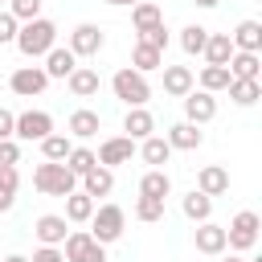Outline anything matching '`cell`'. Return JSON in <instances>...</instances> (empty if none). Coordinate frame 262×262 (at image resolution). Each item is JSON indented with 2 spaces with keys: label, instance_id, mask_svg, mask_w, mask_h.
<instances>
[{
  "label": "cell",
  "instance_id": "8d00e7d4",
  "mask_svg": "<svg viewBox=\"0 0 262 262\" xmlns=\"http://www.w3.org/2000/svg\"><path fill=\"white\" fill-rule=\"evenodd\" d=\"M8 12L25 25V20H33V16H41V0H8Z\"/></svg>",
  "mask_w": 262,
  "mask_h": 262
},
{
  "label": "cell",
  "instance_id": "5bb4252c",
  "mask_svg": "<svg viewBox=\"0 0 262 262\" xmlns=\"http://www.w3.org/2000/svg\"><path fill=\"white\" fill-rule=\"evenodd\" d=\"M164 139H168V147H172V151H196V147L205 143V135H201V127H196V123H188V119H180V123H172Z\"/></svg>",
  "mask_w": 262,
  "mask_h": 262
},
{
  "label": "cell",
  "instance_id": "7dc6e473",
  "mask_svg": "<svg viewBox=\"0 0 262 262\" xmlns=\"http://www.w3.org/2000/svg\"><path fill=\"white\" fill-rule=\"evenodd\" d=\"M4 262H29V258H25V254H8Z\"/></svg>",
  "mask_w": 262,
  "mask_h": 262
},
{
  "label": "cell",
  "instance_id": "4316f807",
  "mask_svg": "<svg viewBox=\"0 0 262 262\" xmlns=\"http://www.w3.org/2000/svg\"><path fill=\"white\" fill-rule=\"evenodd\" d=\"M180 209H184V217L196 225V221H209L213 217V196H205L201 188H192V192H184L180 196Z\"/></svg>",
  "mask_w": 262,
  "mask_h": 262
},
{
  "label": "cell",
  "instance_id": "7bdbcfd3",
  "mask_svg": "<svg viewBox=\"0 0 262 262\" xmlns=\"http://www.w3.org/2000/svg\"><path fill=\"white\" fill-rule=\"evenodd\" d=\"M16 205V188H8V184H0V213H8Z\"/></svg>",
  "mask_w": 262,
  "mask_h": 262
},
{
  "label": "cell",
  "instance_id": "c3c4849f",
  "mask_svg": "<svg viewBox=\"0 0 262 262\" xmlns=\"http://www.w3.org/2000/svg\"><path fill=\"white\" fill-rule=\"evenodd\" d=\"M246 262H262V258H246Z\"/></svg>",
  "mask_w": 262,
  "mask_h": 262
},
{
  "label": "cell",
  "instance_id": "30bf717a",
  "mask_svg": "<svg viewBox=\"0 0 262 262\" xmlns=\"http://www.w3.org/2000/svg\"><path fill=\"white\" fill-rule=\"evenodd\" d=\"M184 119L188 123H213L217 119V98L209 94V90H201V86H192L188 94H184Z\"/></svg>",
  "mask_w": 262,
  "mask_h": 262
},
{
  "label": "cell",
  "instance_id": "4dcf8cb0",
  "mask_svg": "<svg viewBox=\"0 0 262 262\" xmlns=\"http://www.w3.org/2000/svg\"><path fill=\"white\" fill-rule=\"evenodd\" d=\"M160 20H164L160 4H151V0H135V4H131V25H135V33H143V29L160 25Z\"/></svg>",
  "mask_w": 262,
  "mask_h": 262
},
{
  "label": "cell",
  "instance_id": "7c38bea8",
  "mask_svg": "<svg viewBox=\"0 0 262 262\" xmlns=\"http://www.w3.org/2000/svg\"><path fill=\"white\" fill-rule=\"evenodd\" d=\"M66 233H70V221H66L61 213H41V217L33 221V237H37L41 246H61Z\"/></svg>",
  "mask_w": 262,
  "mask_h": 262
},
{
  "label": "cell",
  "instance_id": "cb8c5ba5",
  "mask_svg": "<svg viewBox=\"0 0 262 262\" xmlns=\"http://www.w3.org/2000/svg\"><path fill=\"white\" fill-rule=\"evenodd\" d=\"M233 49H246V53H262V25L258 20H242L233 33H229Z\"/></svg>",
  "mask_w": 262,
  "mask_h": 262
},
{
  "label": "cell",
  "instance_id": "2e32d148",
  "mask_svg": "<svg viewBox=\"0 0 262 262\" xmlns=\"http://www.w3.org/2000/svg\"><path fill=\"white\" fill-rule=\"evenodd\" d=\"M41 61H45L41 70L49 74V82H53V78H61V82H66V78L74 74V66H78V57L70 53V45H53V49H49Z\"/></svg>",
  "mask_w": 262,
  "mask_h": 262
},
{
  "label": "cell",
  "instance_id": "f546056e",
  "mask_svg": "<svg viewBox=\"0 0 262 262\" xmlns=\"http://www.w3.org/2000/svg\"><path fill=\"white\" fill-rule=\"evenodd\" d=\"M160 66H164V53H160V49H151L147 41H135V49H131V70L151 74V70H160Z\"/></svg>",
  "mask_w": 262,
  "mask_h": 262
},
{
  "label": "cell",
  "instance_id": "ac0fdd59",
  "mask_svg": "<svg viewBox=\"0 0 262 262\" xmlns=\"http://www.w3.org/2000/svg\"><path fill=\"white\" fill-rule=\"evenodd\" d=\"M164 70V94H172V98H184L192 86H196V74L188 70V66H160Z\"/></svg>",
  "mask_w": 262,
  "mask_h": 262
},
{
  "label": "cell",
  "instance_id": "603a6c76",
  "mask_svg": "<svg viewBox=\"0 0 262 262\" xmlns=\"http://www.w3.org/2000/svg\"><path fill=\"white\" fill-rule=\"evenodd\" d=\"M94 205H98L94 196H86L82 188H74V192L66 196V213H61V217H66L70 225H86V221H90V213H94Z\"/></svg>",
  "mask_w": 262,
  "mask_h": 262
},
{
  "label": "cell",
  "instance_id": "4fadbf2b",
  "mask_svg": "<svg viewBox=\"0 0 262 262\" xmlns=\"http://www.w3.org/2000/svg\"><path fill=\"white\" fill-rule=\"evenodd\" d=\"M192 242H196V254L217 258V254H225V225H217V221H196Z\"/></svg>",
  "mask_w": 262,
  "mask_h": 262
},
{
  "label": "cell",
  "instance_id": "1f68e13d",
  "mask_svg": "<svg viewBox=\"0 0 262 262\" xmlns=\"http://www.w3.org/2000/svg\"><path fill=\"white\" fill-rule=\"evenodd\" d=\"M205 41H209V29H205V25H184V29H180V49H184L188 57H201Z\"/></svg>",
  "mask_w": 262,
  "mask_h": 262
},
{
  "label": "cell",
  "instance_id": "836d02e7",
  "mask_svg": "<svg viewBox=\"0 0 262 262\" xmlns=\"http://www.w3.org/2000/svg\"><path fill=\"white\" fill-rule=\"evenodd\" d=\"M70 147H74V139H70V135L49 131V135L41 139V160H66V156H70Z\"/></svg>",
  "mask_w": 262,
  "mask_h": 262
},
{
  "label": "cell",
  "instance_id": "e575fe53",
  "mask_svg": "<svg viewBox=\"0 0 262 262\" xmlns=\"http://www.w3.org/2000/svg\"><path fill=\"white\" fill-rule=\"evenodd\" d=\"M94 164H98V156H94L90 147H70V156H66V168H70L74 176H86Z\"/></svg>",
  "mask_w": 262,
  "mask_h": 262
},
{
  "label": "cell",
  "instance_id": "3957f363",
  "mask_svg": "<svg viewBox=\"0 0 262 262\" xmlns=\"http://www.w3.org/2000/svg\"><path fill=\"white\" fill-rule=\"evenodd\" d=\"M90 237L94 242H102V246H111V242H119L123 237V229H127V213H123V205H94V213H90Z\"/></svg>",
  "mask_w": 262,
  "mask_h": 262
},
{
  "label": "cell",
  "instance_id": "ab89813d",
  "mask_svg": "<svg viewBox=\"0 0 262 262\" xmlns=\"http://www.w3.org/2000/svg\"><path fill=\"white\" fill-rule=\"evenodd\" d=\"M0 164H20V143L16 139H0Z\"/></svg>",
  "mask_w": 262,
  "mask_h": 262
},
{
  "label": "cell",
  "instance_id": "ee69618b",
  "mask_svg": "<svg viewBox=\"0 0 262 262\" xmlns=\"http://www.w3.org/2000/svg\"><path fill=\"white\" fill-rule=\"evenodd\" d=\"M217 258H221V262H246V254H233V250H229V254H217Z\"/></svg>",
  "mask_w": 262,
  "mask_h": 262
},
{
  "label": "cell",
  "instance_id": "484cf974",
  "mask_svg": "<svg viewBox=\"0 0 262 262\" xmlns=\"http://www.w3.org/2000/svg\"><path fill=\"white\" fill-rule=\"evenodd\" d=\"M168 192H172V176H168L164 168H147V172L139 176V196H160V201H168Z\"/></svg>",
  "mask_w": 262,
  "mask_h": 262
},
{
  "label": "cell",
  "instance_id": "ffe728a7",
  "mask_svg": "<svg viewBox=\"0 0 262 262\" xmlns=\"http://www.w3.org/2000/svg\"><path fill=\"white\" fill-rule=\"evenodd\" d=\"M78 180H82V192L98 201V196H111V188H115V168H102V164H94V168H90L86 176H78Z\"/></svg>",
  "mask_w": 262,
  "mask_h": 262
},
{
  "label": "cell",
  "instance_id": "5b68a950",
  "mask_svg": "<svg viewBox=\"0 0 262 262\" xmlns=\"http://www.w3.org/2000/svg\"><path fill=\"white\" fill-rule=\"evenodd\" d=\"M254 246H258V213H254V209H242V213L225 225V250L250 254Z\"/></svg>",
  "mask_w": 262,
  "mask_h": 262
},
{
  "label": "cell",
  "instance_id": "7a4b0ae2",
  "mask_svg": "<svg viewBox=\"0 0 262 262\" xmlns=\"http://www.w3.org/2000/svg\"><path fill=\"white\" fill-rule=\"evenodd\" d=\"M33 188L45 196H70L78 188V176L66 168V160H41L33 168Z\"/></svg>",
  "mask_w": 262,
  "mask_h": 262
},
{
  "label": "cell",
  "instance_id": "f1b7e54d",
  "mask_svg": "<svg viewBox=\"0 0 262 262\" xmlns=\"http://www.w3.org/2000/svg\"><path fill=\"white\" fill-rule=\"evenodd\" d=\"M229 98L237 102V106H254L258 98H262V82L258 78H229Z\"/></svg>",
  "mask_w": 262,
  "mask_h": 262
},
{
  "label": "cell",
  "instance_id": "8fae6325",
  "mask_svg": "<svg viewBox=\"0 0 262 262\" xmlns=\"http://www.w3.org/2000/svg\"><path fill=\"white\" fill-rule=\"evenodd\" d=\"M98 164L102 168H119V164H131V156H135V139H127V135H111V139H102L98 143Z\"/></svg>",
  "mask_w": 262,
  "mask_h": 262
},
{
  "label": "cell",
  "instance_id": "f35d334b",
  "mask_svg": "<svg viewBox=\"0 0 262 262\" xmlns=\"http://www.w3.org/2000/svg\"><path fill=\"white\" fill-rule=\"evenodd\" d=\"M16 29H20V20L8 8H0V45H12L16 41Z\"/></svg>",
  "mask_w": 262,
  "mask_h": 262
},
{
  "label": "cell",
  "instance_id": "9a60e30c",
  "mask_svg": "<svg viewBox=\"0 0 262 262\" xmlns=\"http://www.w3.org/2000/svg\"><path fill=\"white\" fill-rule=\"evenodd\" d=\"M151 131H156V115H151L147 106H127V115H123V135L139 143V139H147Z\"/></svg>",
  "mask_w": 262,
  "mask_h": 262
},
{
  "label": "cell",
  "instance_id": "8992f818",
  "mask_svg": "<svg viewBox=\"0 0 262 262\" xmlns=\"http://www.w3.org/2000/svg\"><path fill=\"white\" fill-rule=\"evenodd\" d=\"M66 262H106V246L90 237V229H70L61 242Z\"/></svg>",
  "mask_w": 262,
  "mask_h": 262
},
{
  "label": "cell",
  "instance_id": "52a82bcc",
  "mask_svg": "<svg viewBox=\"0 0 262 262\" xmlns=\"http://www.w3.org/2000/svg\"><path fill=\"white\" fill-rule=\"evenodd\" d=\"M49 131H53V115L49 111H33V106L20 111L16 123H12V139L16 143H41Z\"/></svg>",
  "mask_w": 262,
  "mask_h": 262
},
{
  "label": "cell",
  "instance_id": "9c48e42d",
  "mask_svg": "<svg viewBox=\"0 0 262 262\" xmlns=\"http://www.w3.org/2000/svg\"><path fill=\"white\" fill-rule=\"evenodd\" d=\"M8 86H12V94H20V98H37V94H45L49 74H45L41 66H16L12 78H8Z\"/></svg>",
  "mask_w": 262,
  "mask_h": 262
},
{
  "label": "cell",
  "instance_id": "bcb514c9",
  "mask_svg": "<svg viewBox=\"0 0 262 262\" xmlns=\"http://www.w3.org/2000/svg\"><path fill=\"white\" fill-rule=\"evenodd\" d=\"M192 4H196V8H217L221 0H192Z\"/></svg>",
  "mask_w": 262,
  "mask_h": 262
},
{
  "label": "cell",
  "instance_id": "681fc988",
  "mask_svg": "<svg viewBox=\"0 0 262 262\" xmlns=\"http://www.w3.org/2000/svg\"><path fill=\"white\" fill-rule=\"evenodd\" d=\"M0 4H8V0H0Z\"/></svg>",
  "mask_w": 262,
  "mask_h": 262
},
{
  "label": "cell",
  "instance_id": "ba28073f",
  "mask_svg": "<svg viewBox=\"0 0 262 262\" xmlns=\"http://www.w3.org/2000/svg\"><path fill=\"white\" fill-rule=\"evenodd\" d=\"M70 53L74 57H98L102 53V45H106V33L98 29V25H90V20H82V25H74L70 29Z\"/></svg>",
  "mask_w": 262,
  "mask_h": 262
},
{
  "label": "cell",
  "instance_id": "b9f144b4",
  "mask_svg": "<svg viewBox=\"0 0 262 262\" xmlns=\"http://www.w3.org/2000/svg\"><path fill=\"white\" fill-rule=\"evenodd\" d=\"M12 123H16V115L0 106V139H12Z\"/></svg>",
  "mask_w": 262,
  "mask_h": 262
},
{
  "label": "cell",
  "instance_id": "d4e9b609",
  "mask_svg": "<svg viewBox=\"0 0 262 262\" xmlns=\"http://www.w3.org/2000/svg\"><path fill=\"white\" fill-rule=\"evenodd\" d=\"M201 57H205V66H225V61L233 57V41H229V33H209Z\"/></svg>",
  "mask_w": 262,
  "mask_h": 262
},
{
  "label": "cell",
  "instance_id": "d6986e66",
  "mask_svg": "<svg viewBox=\"0 0 262 262\" xmlns=\"http://www.w3.org/2000/svg\"><path fill=\"white\" fill-rule=\"evenodd\" d=\"M70 131L66 135H74V139H90V135H98L102 131V115L98 111H90V106H78L74 115H70V123H66Z\"/></svg>",
  "mask_w": 262,
  "mask_h": 262
},
{
  "label": "cell",
  "instance_id": "f6af8a7d",
  "mask_svg": "<svg viewBox=\"0 0 262 262\" xmlns=\"http://www.w3.org/2000/svg\"><path fill=\"white\" fill-rule=\"evenodd\" d=\"M102 4H111V8H131L135 0H102Z\"/></svg>",
  "mask_w": 262,
  "mask_h": 262
},
{
  "label": "cell",
  "instance_id": "277c9868",
  "mask_svg": "<svg viewBox=\"0 0 262 262\" xmlns=\"http://www.w3.org/2000/svg\"><path fill=\"white\" fill-rule=\"evenodd\" d=\"M111 90H115V98H119L123 106H147V98H151L147 74H139V70H131V66L115 70V78H111Z\"/></svg>",
  "mask_w": 262,
  "mask_h": 262
},
{
  "label": "cell",
  "instance_id": "7402d4cb",
  "mask_svg": "<svg viewBox=\"0 0 262 262\" xmlns=\"http://www.w3.org/2000/svg\"><path fill=\"white\" fill-rule=\"evenodd\" d=\"M196 188H201L205 196H221V192H229V172H225L221 164H205V168L196 172Z\"/></svg>",
  "mask_w": 262,
  "mask_h": 262
},
{
  "label": "cell",
  "instance_id": "d6a6232c",
  "mask_svg": "<svg viewBox=\"0 0 262 262\" xmlns=\"http://www.w3.org/2000/svg\"><path fill=\"white\" fill-rule=\"evenodd\" d=\"M196 86L209 90V94H221V90L229 86V70H225V66H205L201 78H196Z\"/></svg>",
  "mask_w": 262,
  "mask_h": 262
},
{
  "label": "cell",
  "instance_id": "44dd1931",
  "mask_svg": "<svg viewBox=\"0 0 262 262\" xmlns=\"http://www.w3.org/2000/svg\"><path fill=\"white\" fill-rule=\"evenodd\" d=\"M135 151H139V160H143V164H151V168H164V164L172 160L168 139H164V135H156V131H151L147 139H139V147H135Z\"/></svg>",
  "mask_w": 262,
  "mask_h": 262
},
{
  "label": "cell",
  "instance_id": "60d3db41",
  "mask_svg": "<svg viewBox=\"0 0 262 262\" xmlns=\"http://www.w3.org/2000/svg\"><path fill=\"white\" fill-rule=\"evenodd\" d=\"M29 262H66V254H61V246H41Z\"/></svg>",
  "mask_w": 262,
  "mask_h": 262
},
{
  "label": "cell",
  "instance_id": "74e56055",
  "mask_svg": "<svg viewBox=\"0 0 262 262\" xmlns=\"http://www.w3.org/2000/svg\"><path fill=\"white\" fill-rule=\"evenodd\" d=\"M139 41H147L151 49H160V53H164V49H168V29H164V20H160V25H151V29H143V33H139Z\"/></svg>",
  "mask_w": 262,
  "mask_h": 262
},
{
  "label": "cell",
  "instance_id": "d590c367",
  "mask_svg": "<svg viewBox=\"0 0 262 262\" xmlns=\"http://www.w3.org/2000/svg\"><path fill=\"white\" fill-rule=\"evenodd\" d=\"M135 217L139 221H160L164 217V201L160 196H139L135 201Z\"/></svg>",
  "mask_w": 262,
  "mask_h": 262
},
{
  "label": "cell",
  "instance_id": "83f0119b",
  "mask_svg": "<svg viewBox=\"0 0 262 262\" xmlns=\"http://www.w3.org/2000/svg\"><path fill=\"white\" fill-rule=\"evenodd\" d=\"M229 78H258L262 74V57L258 53H246V49H233V57L225 61Z\"/></svg>",
  "mask_w": 262,
  "mask_h": 262
},
{
  "label": "cell",
  "instance_id": "e0dca14e",
  "mask_svg": "<svg viewBox=\"0 0 262 262\" xmlns=\"http://www.w3.org/2000/svg\"><path fill=\"white\" fill-rule=\"evenodd\" d=\"M66 86H70V94H74V98H94V94H98V86H102V78H98V70H94V66H74V74L66 78Z\"/></svg>",
  "mask_w": 262,
  "mask_h": 262
},
{
  "label": "cell",
  "instance_id": "6da1fadb",
  "mask_svg": "<svg viewBox=\"0 0 262 262\" xmlns=\"http://www.w3.org/2000/svg\"><path fill=\"white\" fill-rule=\"evenodd\" d=\"M25 57H45L53 45H57V25L49 20V16H33V20H25L20 29H16V41H12Z\"/></svg>",
  "mask_w": 262,
  "mask_h": 262
}]
</instances>
